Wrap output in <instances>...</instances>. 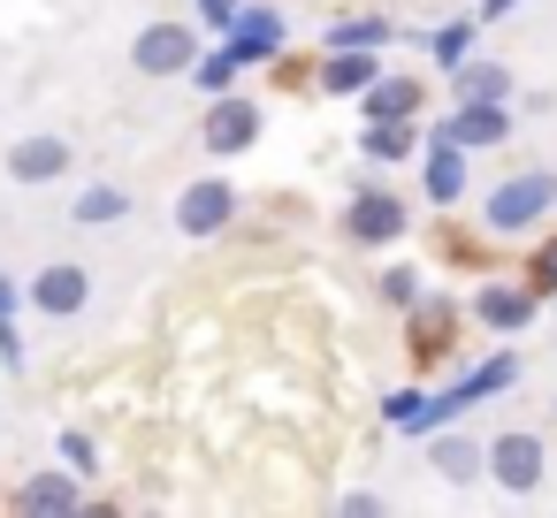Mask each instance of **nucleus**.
Listing matches in <instances>:
<instances>
[{
  "label": "nucleus",
  "instance_id": "1",
  "mask_svg": "<svg viewBox=\"0 0 557 518\" xmlns=\"http://www.w3.org/2000/svg\"><path fill=\"white\" fill-rule=\"evenodd\" d=\"M549 206H557V168H519V176H504V184L481 199V222H488L496 237H511V229H534Z\"/></svg>",
  "mask_w": 557,
  "mask_h": 518
},
{
  "label": "nucleus",
  "instance_id": "28",
  "mask_svg": "<svg viewBox=\"0 0 557 518\" xmlns=\"http://www.w3.org/2000/svg\"><path fill=\"white\" fill-rule=\"evenodd\" d=\"M237 9H245V0H199V31H214V39H222V31L237 24Z\"/></svg>",
  "mask_w": 557,
  "mask_h": 518
},
{
  "label": "nucleus",
  "instance_id": "17",
  "mask_svg": "<svg viewBox=\"0 0 557 518\" xmlns=\"http://www.w3.org/2000/svg\"><path fill=\"white\" fill-rule=\"evenodd\" d=\"M458 305L450 298H412V358H450Z\"/></svg>",
  "mask_w": 557,
  "mask_h": 518
},
{
  "label": "nucleus",
  "instance_id": "13",
  "mask_svg": "<svg viewBox=\"0 0 557 518\" xmlns=\"http://www.w3.org/2000/svg\"><path fill=\"white\" fill-rule=\"evenodd\" d=\"M374 77H382V54L374 47H329L321 54V92L329 100H359Z\"/></svg>",
  "mask_w": 557,
  "mask_h": 518
},
{
  "label": "nucleus",
  "instance_id": "29",
  "mask_svg": "<svg viewBox=\"0 0 557 518\" xmlns=\"http://www.w3.org/2000/svg\"><path fill=\"white\" fill-rule=\"evenodd\" d=\"M336 510H344V518H374V510H382V495H374V488H351Z\"/></svg>",
  "mask_w": 557,
  "mask_h": 518
},
{
  "label": "nucleus",
  "instance_id": "30",
  "mask_svg": "<svg viewBox=\"0 0 557 518\" xmlns=\"http://www.w3.org/2000/svg\"><path fill=\"white\" fill-rule=\"evenodd\" d=\"M534 290H557V237L534 252Z\"/></svg>",
  "mask_w": 557,
  "mask_h": 518
},
{
  "label": "nucleus",
  "instance_id": "23",
  "mask_svg": "<svg viewBox=\"0 0 557 518\" xmlns=\"http://www.w3.org/2000/svg\"><path fill=\"white\" fill-rule=\"evenodd\" d=\"M237 77H245V62H237L230 47H207V54L191 62V85H199L207 100H214V92H237Z\"/></svg>",
  "mask_w": 557,
  "mask_h": 518
},
{
  "label": "nucleus",
  "instance_id": "25",
  "mask_svg": "<svg viewBox=\"0 0 557 518\" xmlns=\"http://www.w3.org/2000/svg\"><path fill=\"white\" fill-rule=\"evenodd\" d=\"M420 412H428V389H389V396H382V419H389L397 434H420Z\"/></svg>",
  "mask_w": 557,
  "mask_h": 518
},
{
  "label": "nucleus",
  "instance_id": "11",
  "mask_svg": "<svg viewBox=\"0 0 557 518\" xmlns=\"http://www.w3.org/2000/svg\"><path fill=\"white\" fill-rule=\"evenodd\" d=\"M534 313H542V290L534 282H481L473 290V320L496 328V336H519Z\"/></svg>",
  "mask_w": 557,
  "mask_h": 518
},
{
  "label": "nucleus",
  "instance_id": "6",
  "mask_svg": "<svg viewBox=\"0 0 557 518\" xmlns=\"http://www.w3.org/2000/svg\"><path fill=\"white\" fill-rule=\"evenodd\" d=\"M405 229H412V214H405L397 191H382V184H359L351 191V206H344V237L351 244H397Z\"/></svg>",
  "mask_w": 557,
  "mask_h": 518
},
{
  "label": "nucleus",
  "instance_id": "12",
  "mask_svg": "<svg viewBox=\"0 0 557 518\" xmlns=\"http://www.w3.org/2000/svg\"><path fill=\"white\" fill-rule=\"evenodd\" d=\"M443 138H458L466 153H488V146L511 138V108H504V100H458V108L443 115Z\"/></svg>",
  "mask_w": 557,
  "mask_h": 518
},
{
  "label": "nucleus",
  "instance_id": "26",
  "mask_svg": "<svg viewBox=\"0 0 557 518\" xmlns=\"http://www.w3.org/2000/svg\"><path fill=\"white\" fill-rule=\"evenodd\" d=\"M54 450H62V465H70V472H85V480L100 472V442H92V434H77V427H70Z\"/></svg>",
  "mask_w": 557,
  "mask_h": 518
},
{
  "label": "nucleus",
  "instance_id": "16",
  "mask_svg": "<svg viewBox=\"0 0 557 518\" xmlns=\"http://www.w3.org/2000/svg\"><path fill=\"white\" fill-rule=\"evenodd\" d=\"M420 108H428L420 77H374V85L359 92V115H367V123H420Z\"/></svg>",
  "mask_w": 557,
  "mask_h": 518
},
{
  "label": "nucleus",
  "instance_id": "27",
  "mask_svg": "<svg viewBox=\"0 0 557 518\" xmlns=\"http://www.w3.org/2000/svg\"><path fill=\"white\" fill-rule=\"evenodd\" d=\"M412 298H420V267H389V275H382V305L412 313Z\"/></svg>",
  "mask_w": 557,
  "mask_h": 518
},
{
  "label": "nucleus",
  "instance_id": "2",
  "mask_svg": "<svg viewBox=\"0 0 557 518\" xmlns=\"http://www.w3.org/2000/svg\"><path fill=\"white\" fill-rule=\"evenodd\" d=\"M199 54H207V31H199V24H176V16H153V24L131 39V70H138V77H191Z\"/></svg>",
  "mask_w": 557,
  "mask_h": 518
},
{
  "label": "nucleus",
  "instance_id": "24",
  "mask_svg": "<svg viewBox=\"0 0 557 518\" xmlns=\"http://www.w3.org/2000/svg\"><path fill=\"white\" fill-rule=\"evenodd\" d=\"M473 24H481V16H450V24H435V31H428V54H435L443 70H458L466 47H473Z\"/></svg>",
  "mask_w": 557,
  "mask_h": 518
},
{
  "label": "nucleus",
  "instance_id": "5",
  "mask_svg": "<svg viewBox=\"0 0 557 518\" xmlns=\"http://www.w3.org/2000/svg\"><path fill=\"white\" fill-rule=\"evenodd\" d=\"M24 305H32L39 320H77V313L92 305V267H85V260H47V267L24 282Z\"/></svg>",
  "mask_w": 557,
  "mask_h": 518
},
{
  "label": "nucleus",
  "instance_id": "31",
  "mask_svg": "<svg viewBox=\"0 0 557 518\" xmlns=\"http://www.w3.org/2000/svg\"><path fill=\"white\" fill-rule=\"evenodd\" d=\"M511 9H519V0H481V24H504Z\"/></svg>",
  "mask_w": 557,
  "mask_h": 518
},
{
  "label": "nucleus",
  "instance_id": "18",
  "mask_svg": "<svg viewBox=\"0 0 557 518\" xmlns=\"http://www.w3.org/2000/svg\"><path fill=\"white\" fill-rule=\"evenodd\" d=\"M70 222L77 229H115V222H131V191L123 184H85L70 199Z\"/></svg>",
  "mask_w": 557,
  "mask_h": 518
},
{
  "label": "nucleus",
  "instance_id": "15",
  "mask_svg": "<svg viewBox=\"0 0 557 518\" xmlns=\"http://www.w3.org/2000/svg\"><path fill=\"white\" fill-rule=\"evenodd\" d=\"M428 465H435L450 488H466V480L488 472V442H473V434H458V427H435V434H428Z\"/></svg>",
  "mask_w": 557,
  "mask_h": 518
},
{
  "label": "nucleus",
  "instance_id": "21",
  "mask_svg": "<svg viewBox=\"0 0 557 518\" xmlns=\"http://www.w3.org/2000/svg\"><path fill=\"white\" fill-rule=\"evenodd\" d=\"M16 282H9V267H0V366H9V374H24L32 366V351H24V328H16Z\"/></svg>",
  "mask_w": 557,
  "mask_h": 518
},
{
  "label": "nucleus",
  "instance_id": "9",
  "mask_svg": "<svg viewBox=\"0 0 557 518\" xmlns=\"http://www.w3.org/2000/svg\"><path fill=\"white\" fill-rule=\"evenodd\" d=\"M222 47H230L245 70H268V62L290 47V24H283V9H252V0H245V9H237V24L222 31Z\"/></svg>",
  "mask_w": 557,
  "mask_h": 518
},
{
  "label": "nucleus",
  "instance_id": "3",
  "mask_svg": "<svg viewBox=\"0 0 557 518\" xmlns=\"http://www.w3.org/2000/svg\"><path fill=\"white\" fill-rule=\"evenodd\" d=\"M237 214H245V199H237V184H230V176H191V184L176 191V237H191V244L222 237Z\"/></svg>",
  "mask_w": 557,
  "mask_h": 518
},
{
  "label": "nucleus",
  "instance_id": "22",
  "mask_svg": "<svg viewBox=\"0 0 557 518\" xmlns=\"http://www.w3.org/2000/svg\"><path fill=\"white\" fill-rule=\"evenodd\" d=\"M389 39H397L389 16H344V24L321 31V47H389Z\"/></svg>",
  "mask_w": 557,
  "mask_h": 518
},
{
  "label": "nucleus",
  "instance_id": "7",
  "mask_svg": "<svg viewBox=\"0 0 557 518\" xmlns=\"http://www.w3.org/2000/svg\"><path fill=\"white\" fill-rule=\"evenodd\" d=\"M542 465H549V450H542V434H527V427H504V434L488 442V480H496L504 495H534V488H542Z\"/></svg>",
  "mask_w": 557,
  "mask_h": 518
},
{
  "label": "nucleus",
  "instance_id": "8",
  "mask_svg": "<svg viewBox=\"0 0 557 518\" xmlns=\"http://www.w3.org/2000/svg\"><path fill=\"white\" fill-rule=\"evenodd\" d=\"M0 168H9V184L39 191V184H62V176L77 168V153H70V138H54V130H32V138H16L9 153H0Z\"/></svg>",
  "mask_w": 557,
  "mask_h": 518
},
{
  "label": "nucleus",
  "instance_id": "14",
  "mask_svg": "<svg viewBox=\"0 0 557 518\" xmlns=\"http://www.w3.org/2000/svg\"><path fill=\"white\" fill-rule=\"evenodd\" d=\"M420 191L435 199V206H458L466 199V146L458 138H428V161H420Z\"/></svg>",
  "mask_w": 557,
  "mask_h": 518
},
{
  "label": "nucleus",
  "instance_id": "20",
  "mask_svg": "<svg viewBox=\"0 0 557 518\" xmlns=\"http://www.w3.org/2000/svg\"><path fill=\"white\" fill-rule=\"evenodd\" d=\"M359 153L382 161V168H397V161L420 153V130H412V123H367V130H359Z\"/></svg>",
  "mask_w": 557,
  "mask_h": 518
},
{
  "label": "nucleus",
  "instance_id": "10",
  "mask_svg": "<svg viewBox=\"0 0 557 518\" xmlns=\"http://www.w3.org/2000/svg\"><path fill=\"white\" fill-rule=\"evenodd\" d=\"M24 518H70V510H85V472H70V465H47V472H32L16 495H9Z\"/></svg>",
  "mask_w": 557,
  "mask_h": 518
},
{
  "label": "nucleus",
  "instance_id": "19",
  "mask_svg": "<svg viewBox=\"0 0 557 518\" xmlns=\"http://www.w3.org/2000/svg\"><path fill=\"white\" fill-rule=\"evenodd\" d=\"M450 100H511V70L504 62H458L450 70Z\"/></svg>",
  "mask_w": 557,
  "mask_h": 518
},
{
  "label": "nucleus",
  "instance_id": "4",
  "mask_svg": "<svg viewBox=\"0 0 557 518\" xmlns=\"http://www.w3.org/2000/svg\"><path fill=\"white\" fill-rule=\"evenodd\" d=\"M260 100H245V92H214V108L199 115V146L214 153V161H237V153H252L260 146Z\"/></svg>",
  "mask_w": 557,
  "mask_h": 518
}]
</instances>
